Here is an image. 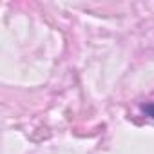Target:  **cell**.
<instances>
[{
	"label": "cell",
	"mask_w": 154,
	"mask_h": 154,
	"mask_svg": "<svg viewBox=\"0 0 154 154\" xmlns=\"http://www.w3.org/2000/svg\"><path fill=\"white\" fill-rule=\"evenodd\" d=\"M141 111L149 116V118H152L154 120V102H149V103H145L143 107H141Z\"/></svg>",
	"instance_id": "cell-1"
}]
</instances>
